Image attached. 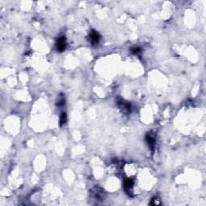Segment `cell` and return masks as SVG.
Instances as JSON below:
<instances>
[{
	"label": "cell",
	"instance_id": "3",
	"mask_svg": "<svg viewBox=\"0 0 206 206\" xmlns=\"http://www.w3.org/2000/svg\"><path fill=\"white\" fill-rule=\"evenodd\" d=\"M133 186H134V182H133L132 180L127 179L124 182V189H125L126 192H128V194L132 191Z\"/></svg>",
	"mask_w": 206,
	"mask_h": 206
},
{
	"label": "cell",
	"instance_id": "2",
	"mask_svg": "<svg viewBox=\"0 0 206 206\" xmlns=\"http://www.w3.org/2000/svg\"><path fill=\"white\" fill-rule=\"evenodd\" d=\"M66 48V40L65 37H60L57 40L56 43V49L60 53H62Z\"/></svg>",
	"mask_w": 206,
	"mask_h": 206
},
{
	"label": "cell",
	"instance_id": "5",
	"mask_svg": "<svg viewBox=\"0 0 206 206\" xmlns=\"http://www.w3.org/2000/svg\"><path fill=\"white\" fill-rule=\"evenodd\" d=\"M66 120H67L66 114H65V113H62L61 115H60V126L64 125V124L66 122Z\"/></svg>",
	"mask_w": 206,
	"mask_h": 206
},
{
	"label": "cell",
	"instance_id": "6",
	"mask_svg": "<svg viewBox=\"0 0 206 206\" xmlns=\"http://www.w3.org/2000/svg\"><path fill=\"white\" fill-rule=\"evenodd\" d=\"M131 52H132V53H134V54H138V53L141 52V49H140L139 48H134V49H131Z\"/></svg>",
	"mask_w": 206,
	"mask_h": 206
},
{
	"label": "cell",
	"instance_id": "1",
	"mask_svg": "<svg viewBox=\"0 0 206 206\" xmlns=\"http://www.w3.org/2000/svg\"><path fill=\"white\" fill-rule=\"evenodd\" d=\"M89 40H90V42L92 43V44H94V45L98 44L99 41H100V35H99V33L94 31V30L91 31L90 34H89Z\"/></svg>",
	"mask_w": 206,
	"mask_h": 206
},
{
	"label": "cell",
	"instance_id": "4",
	"mask_svg": "<svg viewBox=\"0 0 206 206\" xmlns=\"http://www.w3.org/2000/svg\"><path fill=\"white\" fill-rule=\"evenodd\" d=\"M146 141H147L148 146L150 147L151 150L153 151L155 145V139L154 136L151 135H147V136H146Z\"/></svg>",
	"mask_w": 206,
	"mask_h": 206
}]
</instances>
